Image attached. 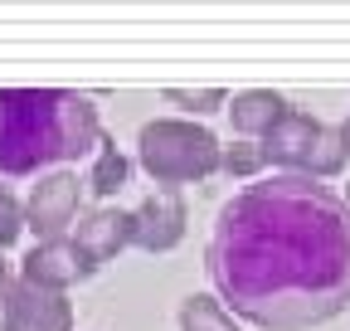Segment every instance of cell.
<instances>
[{"instance_id":"cell-4","label":"cell","mask_w":350,"mask_h":331,"mask_svg":"<svg viewBox=\"0 0 350 331\" xmlns=\"http://www.w3.org/2000/svg\"><path fill=\"white\" fill-rule=\"evenodd\" d=\"M0 331H73V307L64 293L15 278L0 302Z\"/></svg>"},{"instance_id":"cell-9","label":"cell","mask_w":350,"mask_h":331,"mask_svg":"<svg viewBox=\"0 0 350 331\" xmlns=\"http://www.w3.org/2000/svg\"><path fill=\"white\" fill-rule=\"evenodd\" d=\"M321 127H326V122H317L312 112L287 107V112L278 117V127H273L268 137H262V156H268V166H287V171L297 176L301 156L312 151V142L321 137Z\"/></svg>"},{"instance_id":"cell-6","label":"cell","mask_w":350,"mask_h":331,"mask_svg":"<svg viewBox=\"0 0 350 331\" xmlns=\"http://www.w3.org/2000/svg\"><path fill=\"white\" fill-rule=\"evenodd\" d=\"M73 215H78V176H68V171L39 176V185L25 200V224L39 234V243L64 239V229L73 224Z\"/></svg>"},{"instance_id":"cell-10","label":"cell","mask_w":350,"mask_h":331,"mask_svg":"<svg viewBox=\"0 0 350 331\" xmlns=\"http://www.w3.org/2000/svg\"><path fill=\"white\" fill-rule=\"evenodd\" d=\"M229 122H234V132L243 142H262L273 127H278V117L287 112V103L273 93V88H248V93H234V103L224 107Z\"/></svg>"},{"instance_id":"cell-1","label":"cell","mask_w":350,"mask_h":331,"mask_svg":"<svg viewBox=\"0 0 350 331\" xmlns=\"http://www.w3.org/2000/svg\"><path fill=\"white\" fill-rule=\"evenodd\" d=\"M204 273L262 331H306L350 307V210L321 181L262 176L219 204Z\"/></svg>"},{"instance_id":"cell-2","label":"cell","mask_w":350,"mask_h":331,"mask_svg":"<svg viewBox=\"0 0 350 331\" xmlns=\"http://www.w3.org/2000/svg\"><path fill=\"white\" fill-rule=\"evenodd\" d=\"M103 142L98 103L73 88H0V176L25 181Z\"/></svg>"},{"instance_id":"cell-15","label":"cell","mask_w":350,"mask_h":331,"mask_svg":"<svg viewBox=\"0 0 350 331\" xmlns=\"http://www.w3.org/2000/svg\"><path fill=\"white\" fill-rule=\"evenodd\" d=\"M165 98L175 103V107H185V112H219L229 98H224V88H165Z\"/></svg>"},{"instance_id":"cell-13","label":"cell","mask_w":350,"mask_h":331,"mask_svg":"<svg viewBox=\"0 0 350 331\" xmlns=\"http://www.w3.org/2000/svg\"><path fill=\"white\" fill-rule=\"evenodd\" d=\"M126 156L117 151V142L112 137H103L98 142V151H93V176H88V190L93 195H117L122 185H126Z\"/></svg>"},{"instance_id":"cell-16","label":"cell","mask_w":350,"mask_h":331,"mask_svg":"<svg viewBox=\"0 0 350 331\" xmlns=\"http://www.w3.org/2000/svg\"><path fill=\"white\" fill-rule=\"evenodd\" d=\"M25 229V204L10 195V190H0V248H10Z\"/></svg>"},{"instance_id":"cell-8","label":"cell","mask_w":350,"mask_h":331,"mask_svg":"<svg viewBox=\"0 0 350 331\" xmlns=\"http://www.w3.org/2000/svg\"><path fill=\"white\" fill-rule=\"evenodd\" d=\"M93 268L83 263V254L73 248V239H49V243H34L25 263H20V282H34V287H49V293H64L78 278H88Z\"/></svg>"},{"instance_id":"cell-19","label":"cell","mask_w":350,"mask_h":331,"mask_svg":"<svg viewBox=\"0 0 350 331\" xmlns=\"http://www.w3.org/2000/svg\"><path fill=\"white\" fill-rule=\"evenodd\" d=\"M345 210H350V195H345Z\"/></svg>"},{"instance_id":"cell-18","label":"cell","mask_w":350,"mask_h":331,"mask_svg":"<svg viewBox=\"0 0 350 331\" xmlns=\"http://www.w3.org/2000/svg\"><path fill=\"white\" fill-rule=\"evenodd\" d=\"M340 137H345V151H350V117H345V127H340Z\"/></svg>"},{"instance_id":"cell-11","label":"cell","mask_w":350,"mask_h":331,"mask_svg":"<svg viewBox=\"0 0 350 331\" xmlns=\"http://www.w3.org/2000/svg\"><path fill=\"white\" fill-rule=\"evenodd\" d=\"M345 137H340V127H321V137L312 142V151L301 156V166H297V176H306V181H331V176H340V166H345Z\"/></svg>"},{"instance_id":"cell-14","label":"cell","mask_w":350,"mask_h":331,"mask_svg":"<svg viewBox=\"0 0 350 331\" xmlns=\"http://www.w3.org/2000/svg\"><path fill=\"white\" fill-rule=\"evenodd\" d=\"M262 166H268V156H262V142H234V146H224V171H229V176L253 181Z\"/></svg>"},{"instance_id":"cell-12","label":"cell","mask_w":350,"mask_h":331,"mask_svg":"<svg viewBox=\"0 0 350 331\" xmlns=\"http://www.w3.org/2000/svg\"><path fill=\"white\" fill-rule=\"evenodd\" d=\"M180 331H239V321L219 297L195 293V297L180 302Z\"/></svg>"},{"instance_id":"cell-7","label":"cell","mask_w":350,"mask_h":331,"mask_svg":"<svg viewBox=\"0 0 350 331\" xmlns=\"http://www.w3.org/2000/svg\"><path fill=\"white\" fill-rule=\"evenodd\" d=\"M73 248L83 254V263L88 268H103V263H112L122 248L131 243V210H93V215H83L78 224H73Z\"/></svg>"},{"instance_id":"cell-17","label":"cell","mask_w":350,"mask_h":331,"mask_svg":"<svg viewBox=\"0 0 350 331\" xmlns=\"http://www.w3.org/2000/svg\"><path fill=\"white\" fill-rule=\"evenodd\" d=\"M10 282H15V278H10V263L0 259V302H5V293H10Z\"/></svg>"},{"instance_id":"cell-5","label":"cell","mask_w":350,"mask_h":331,"mask_svg":"<svg viewBox=\"0 0 350 331\" xmlns=\"http://www.w3.org/2000/svg\"><path fill=\"white\" fill-rule=\"evenodd\" d=\"M185 200L180 190H151L137 210H131V243L146 254H170L185 239Z\"/></svg>"},{"instance_id":"cell-3","label":"cell","mask_w":350,"mask_h":331,"mask_svg":"<svg viewBox=\"0 0 350 331\" xmlns=\"http://www.w3.org/2000/svg\"><path fill=\"white\" fill-rule=\"evenodd\" d=\"M137 161L161 190H175V185L209 181L214 171H224V146L200 122L156 117L137 132Z\"/></svg>"}]
</instances>
